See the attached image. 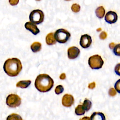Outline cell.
Wrapping results in <instances>:
<instances>
[{
	"instance_id": "13",
	"label": "cell",
	"mask_w": 120,
	"mask_h": 120,
	"mask_svg": "<svg viewBox=\"0 0 120 120\" xmlns=\"http://www.w3.org/2000/svg\"><path fill=\"white\" fill-rule=\"evenodd\" d=\"M46 43L48 45H52L56 43V41L54 38V34L52 32L47 34L45 38Z\"/></svg>"
},
{
	"instance_id": "12",
	"label": "cell",
	"mask_w": 120,
	"mask_h": 120,
	"mask_svg": "<svg viewBox=\"0 0 120 120\" xmlns=\"http://www.w3.org/2000/svg\"><path fill=\"white\" fill-rule=\"evenodd\" d=\"M90 120H105V117L102 112H94L91 115Z\"/></svg>"
},
{
	"instance_id": "24",
	"label": "cell",
	"mask_w": 120,
	"mask_h": 120,
	"mask_svg": "<svg viewBox=\"0 0 120 120\" xmlns=\"http://www.w3.org/2000/svg\"><path fill=\"white\" fill-rule=\"evenodd\" d=\"M114 71L117 75L120 76V63H118L115 66Z\"/></svg>"
},
{
	"instance_id": "22",
	"label": "cell",
	"mask_w": 120,
	"mask_h": 120,
	"mask_svg": "<svg viewBox=\"0 0 120 120\" xmlns=\"http://www.w3.org/2000/svg\"><path fill=\"white\" fill-rule=\"evenodd\" d=\"M71 10L75 13L78 12L80 10V6L77 4L75 3L72 5Z\"/></svg>"
},
{
	"instance_id": "26",
	"label": "cell",
	"mask_w": 120,
	"mask_h": 120,
	"mask_svg": "<svg viewBox=\"0 0 120 120\" xmlns=\"http://www.w3.org/2000/svg\"><path fill=\"white\" fill-rule=\"evenodd\" d=\"M107 37V34L105 31H102L99 35V38L101 39H105Z\"/></svg>"
},
{
	"instance_id": "16",
	"label": "cell",
	"mask_w": 120,
	"mask_h": 120,
	"mask_svg": "<svg viewBox=\"0 0 120 120\" xmlns=\"http://www.w3.org/2000/svg\"><path fill=\"white\" fill-rule=\"evenodd\" d=\"M32 51L34 52H37L40 51L41 49V44L38 42H34L30 46Z\"/></svg>"
},
{
	"instance_id": "7",
	"label": "cell",
	"mask_w": 120,
	"mask_h": 120,
	"mask_svg": "<svg viewBox=\"0 0 120 120\" xmlns=\"http://www.w3.org/2000/svg\"><path fill=\"white\" fill-rule=\"evenodd\" d=\"M92 39L91 37L88 34H84L81 37L80 45L83 48H88L91 45Z\"/></svg>"
},
{
	"instance_id": "9",
	"label": "cell",
	"mask_w": 120,
	"mask_h": 120,
	"mask_svg": "<svg viewBox=\"0 0 120 120\" xmlns=\"http://www.w3.org/2000/svg\"><path fill=\"white\" fill-rule=\"evenodd\" d=\"M74 103V98L72 95L66 94L62 99V104L65 107H70Z\"/></svg>"
},
{
	"instance_id": "20",
	"label": "cell",
	"mask_w": 120,
	"mask_h": 120,
	"mask_svg": "<svg viewBox=\"0 0 120 120\" xmlns=\"http://www.w3.org/2000/svg\"><path fill=\"white\" fill-rule=\"evenodd\" d=\"M113 52L116 56H120V44L116 45L113 49Z\"/></svg>"
},
{
	"instance_id": "10",
	"label": "cell",
	"mask_w": 120,
	"mask_h": 120,
	"mask_svg": "<svg viewBox=\"0 0 120 120\" xmlns=\"http://www.w3.org/2000/svg\"><path fill=\"white\" fill-rule=\"evenodd\" d=\"M80 54V50L76 46H72L68 50V56L69 59L76 58Z\"/></svg>"
},
{
	"instance_id": "25",
	"label": "cell",
	"mask_w": 120,
	"mask_h": 120,
	"mask_svg": "<svg viewBox=\"0 0 120 120\" xmlns=\"http://www.w3.org/2000/svg\"><path fill=\"white\" fill-rule=\"evenodd\" d=\"M108 93H109V95L110 96L113 97V96H114L115 95H116V92L115 90H114V89L112 88H111V89H109Z\"/></svg>"
},
{
	"instance_id": "31",
	"label": "cell",
	"mask_w": 120,
	"mask_h": 120,
	"mask_svg": "<svg viewBox=\"0 0 120 120\" xmlns=\"http://www.w3.org/2000/svg\"><path fill=\"white\" fill-rule=\"evenodd\" d=\"M79 120H90V118H89V117H87V116H85V117L82 118Z\"/></svg>"
},
{
	"instance_id": "28",
	"label": "cell",
	"mask_w": 120,
	"mask_h": 120,
	"mask_svg": "<svg viewBox=\"0 0 120 120\" xmlns=\"http://www.w3.org/2000/svg\"><path fill=\"white\" fill-rule=\"evenodd\" d=\"M18 2H19V0H9V2L12 5H16Z\"/></svg>"
},
{
	"instance_id": "14",
	"label": "cell",
	"mask_w": 120,
	"mask_h": 120,
	"mask_svg": "<svg viewBox=\"0 0 120 120\" xmlns=\"http://www.w3.org/2000/svg\"><path fill=\"white\" fill-rule=\"evenodd\" d=\"M95 13L99 19L103 18L105 14V10L103 6H99L95 10Z\"/></svg>"
},
{
	"instance_id": "8",
	"label": "cell",
	"mask_w": 120,
	"mask_h": 120,
	"mask_svg": "<svg viewBox=\"0 0 120 120\" xmlns=\"http://www.w3.org/2000/svg\"><path fill=\"white\" fill-rule=\"evenodd\" d=\"M105 19V21L109 23H114L117 21L118 15L115 12L110 11L106 14Z\"/></svg>"
},
{
	"instance_id": "23",
	"label": "cell",
	"mask_w": 120,
	"mask_h": 120,
	"mask_svg": "<svg viewBox=\"0 0 120 120\" xmlns=\"http://www.w3.org/2000/svg\"><path fill=\"white\" fill-rule=\"evenodd\" d=\"M114 88L117 92L120 93V79L116 81L114 84Z\"/></svg>"
},
{
	"instance_id": "6",
	"label": "cell",
	"mask_w": 120,
	"mask_h": 120,
	"mask_svg": "<svg viewBox=\"0 0 120 120\" xmlns=\"http://www.w3.org/2000/svg\"><path fill=\"white\" fill-rule=\"evenodd\" d=\"M6 104L10 107H16L21 105V99L18 95L11 94L7 97Z\"/></svg>"
},
{
	"instance_id": "17",
	"label": "cell",
	"mask_w": 120,
	"mask_h": 120,
	"mask_svg": "<svg viewBox=\"0 0 120 120\" xmlns=\"http://www.w3.org/2000/svg\"><path fill=\"white\" fill-rule=\"evenodd\" d=\"M91 105H92V104L91 101L88 99H85L84 100L82 105L85 111H88L90 109L91 107Z\"/></svg>"
},
{
	"instance_id": "3",
	"label": "cell",
	"mask_w": 120,
	"mask_h": 120,
	"mask_svg": "<svg viewBox=\"0 0 120 120\" xmlns=\"http://www.w3.org/2000/svg\"><path fill=\"white\" fill-rule=\"evenodd\" d=\"M71 36L70 33L67 30L63 29L57 30L54 34V38L56 42L60 43L67 42Z\"/></svg>"
},
{
	"instance_id": "15",
	"label": "cell",
	"mask_w": 120,
	"mask_h": 120,
	"mask_svg": "<svg viewBox=\"0 0 120 120\" xmlns=\"http://www.w3.org/2000/svg\"><path fill=\"white\" fill-rule=\"evenodd\" d=\"M31 83V81L30 80H23L18 82L16 83V87L21 88H26Z\"/></svg>"
},
{
	"instance_id": "11",
	"label": "cell",
	"mask_w": 120,
	"mask_h": 120,
	"mask_svg": "<svg viewBox=\"0 0 120 120\" xmlns=\"http://www.w3.org/2000/svg\"><path fill=\"white\" fill-rule=\"evenodd\" d=\"M24 26L27 30L31 32L34 35H37L40 32L36 24L32 23L31 22H26Z\"/></svg>"
},
{
	"instance_id": "5",
	"label": "cell",
	"mask_w": 120,
	"mask_h": 120,
	"mask_svg": "<svg viewBox=\"0 0 120 120\" xmlns=\"http://www.w3.org/2000/svg\"><path fill=\"white\" fill-rule=\"evenodd\" d=\"M88 64L92 69H98L102 68L104 61L100 55L96 54L91 56L89 58Z\"/></svg>"
},
{
	"instance_id": "27",
	"label": "cell",
	"mask_w": 120,
	"mask_h": 120,
	"mask_svg": "<svg viewBox=\"0 0 120 120\" xmlns=\"http://www.w3.org/2000/svg\"><path fill=\"white\" fill-rule=\"evenodd\" d=\"M95 85H96V84H95V82H93L89 84V85H88V88L90 89H93V88H95Z\"/></svg>"
},
{
	"instance_id": "19",
	"label": "cell",
	"mask_w": 120,
	"mask_h": 120,
	"mask_svg": "<svg viewBox=\"0 0 120 120\" xmlns=\"http://www.w3.org/2000/svg\"><path fill=\"white\" fill-rule=\"evenodd\" d=\"M6 120H23L20 115L16 113H12L8 115Z\"/></svg>"
},
{
	"instance_id": "29",
	"label": "cell",
	"mask_w": 120,
	"mask_h": 120,
	"mask_svg": "<svg viewBox=\"0 0 120 120\" xmlns=\"http://www.w3.org/2000/svg\"><path fill=\"white\" fill-rule=\"evenodd\" d=\"M65 78H66V75H65V73H62V74H61L60 75V79L63 80V79H65Z\"/></svg>"
},
{
	"instance_id": "2",
	"label": "cell",
	"mask_w": 120,
	"mask_h": 120,
	"mask_svg": "<svg viewBox=\"0 0 120 120\" xmlns=\"http://www.w3.org/2000/svg\"><path fill=\"white\" fill-rule=\"evenodd\" d=\"M54 82L53 79L48 75L42 74L39 75L35 82L36 88L40 92H46L52 88Z\"/></svg>"
},
{
	"instance_id": "4",
	"label": "cell",
	"mask_w": 120,
	"mask_h": 120,
	"mask_svg": "<svg viewBox=\"0 0 120 120\" xmlns=\"http://www.w3.org/2000/svg\"><path fill=\"white\" fill-rule=\"evenodd\" d=\"M29 19L30 21L35 24H40L44 21V14L41 10H34L30 13Z\"/></svg>"
},
{
	"instance_id": "18",
	"label": "cell",
	"mask_w": 120,
	"mask_h": 120,
	"mask_svg": "<svg viewBox=\"0 0 120 120\" xmlns=\"http://www.w3.org/2000/svg\"><path fill=\"white\" fill-rule=\"evenodd\" d=\"M85 112V110H84L82 105H78L75 109V113L77 115H83Z\"/></svg>"
},
{
	"instance_id": "30",
	"label": "cell",
	"mask_w": 120,
	"mask_h": 120,
	"mask_svg": "<svg viewBox=\"0 0 120 120\" xmlns=\"http://www.w3.org/2000/svg\"><path fill=\"white\" fill-rule=\"evenodd\" d=\"M109 46L110 48H111V49H113V48H114V46H115V44H114V43H111L109 44Z\"/></svg>"
},
{
	"instance_id": "21",
	"label": "cell",
	"mask_w": 120,
	"mask_h": 120,
	"mask_svg": "<svg viewBox=\"0 0 120 120\" xmlns=\"http://www.w3.org/2000/svg\"><path fill=\"white\" fill-rule=\"evenodd\" d=\"M63 91H64V88L61 85L57 86L55 89V92L56 94H58V95L62 93Z\"/></svg>"
},
{
	"instance_id": "1",
	"label": "cell",
	"mask_w": 120,
	"mask_h": 120,
	"mask_svg": "<svg viewBox=\"0 0 120 120\" xmlns=\"http://www.w3.org/2000/svg\"><path fill=\"white\" fill-rule=\"evenodd\" d=\"M22 69V65L20 60L16 58L8 59L4 62L3 69L9 76H17Z\"/></svg>"
}]
</instances>
